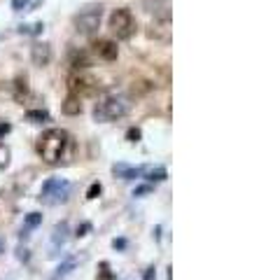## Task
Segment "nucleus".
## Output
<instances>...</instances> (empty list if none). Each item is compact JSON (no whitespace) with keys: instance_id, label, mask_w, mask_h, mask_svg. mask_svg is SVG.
Returning <instances> with one entry per match:
<instances>
[{"instance_id":"nucleus-1","label":"nucleus","mask_w":266,"mask_h":280,"mask_svg":"<svg viewBox=\"0 0 266 280\" xmlns=\"http://www.w3.org/2000/svg\"><path fill=\"white\" fill-rule=\"evenodd\" d=\"M68 142H70V138H68V133L63 129H49L37 140V154L42 157L44 164L54 166V164H59L63 159L66 149H68Z\"/></svg>"},{"instance_id":"nucleus-2","label":"nucleus","mask_w":266,"mask_h":280,"mask_svg":"<svg viewBox=\"0 0 266 280\" xmlns=\"http://www.w3.org/2000/svg\"><path fill=\"white\" fill-rule=\"evenodd\" d=\"M129 110H131V103H129L126 96H119V94L105 96L94 107V119H96V122H117V119H122Z\"/></svg>"},{"instance_id":"nucleus-3","label":"nucleus","mask_w":266,"mask_h":280,"mask_svg":"<svg viewBox=\"0 0 266 280\" xmlns=\"http://www.w3.org/2000/svg\"><path fill=\"white\" fill-rule=\"evenodd\" d=\"M110 31L117 35V40H129L135 33V17L131 14V9L119 7L110 14Z\"/></svg>"},{"instance_id":"nucleus-4","label":"nucleus","mask_w":266,"mask_h":280,"mask_svg":"<svg viewBox=\"0 0 266 280\" xmlns=\"http://www.w3.org/2000/svg\"><path fill=\"white\" fill-rule=\"evenodd\" d=\"M100 17H103V7L100 5H87L75 17V31L82 35H94L98 31V26H100Z\"/></svg>"},{"instance_id":"nucleus-5","label":"nucleus","mask_w":266,"mask_h":280,"mask_svg":"<svg viewBox=\"0 0 266 280\" xmlns=\"http://www.w3.org/2000/svg\"><path fill=\"white\" fill-rule=\"evenodd\" d=\"M68 194H70V182H66L61 177H49L47 182L42 184V192H40V199L47 203H63L68 201Z\"/></svg>"},{"instance_id":"nucleus-6","label":"nucleus","mask_w":266,"mask_h":280,"mask_svg":"<svg viewBox=\"0 0 266 280\" xmlns=\"http://www.w3.org/2000/svg\"><path fill=\"white\" fill-rule=\"evenodd\" d=\"M31 61H33V66H37V68L49 66V63H52V47L47 42L33 44V47H31Z\"/></svg>"},{"instance_id":"nucleus-7","label":"nucleus","mask_w":266,"mask_h":280,"mask_svg":"<svg viewBox=\"0 0 266 280\" xmlns=\"http://www.w3.org/2000/svg\"><path fill=\"white\" fill-rule=\"evenodd\" d=\"M94 49L103 61H117V56H119V49H117V44L112 40H98L94 44Z\"/></svg>"},{"instance_id":"nucleus-8","label":"nucleus","mask_w":266,"mask_h":280,"mask_svg":"<svg viewBox=\"0 0 266 280\" xmlns=\"http://www.w3.org/2000/svg\"><path fill=\"white\" fill-rule=\"evenodd\" d=\"M112 173L117 177H122V180H135V177H140L145 173V168L140 166H126V164H115L112 166Z\"/></svg>"},{"instance_id":"nucleus-9","label":"nucleus","mask_w":266,"mask_h":280,"mask_svg":"<svg viewBox=\"0 0 266 280\" xmlns=\"http://www.w3.org/2000/svg\"><path fill=\"white\" fill-rule=\"evenodd\" d=\"M68 238H70V227H68V222H59L52 231V243L59 247V245H66Z\"/></svg>"},{"instance_id":"nucleus-10","label":"nucleus","mask_w":266,"mask_h":280,"mask_svg":"<svg viewBox=\"0 0 266 280\" xmlns=\"http://www.w3.org/2000/svg\"><path fill=\"white\" fill-rule=\"evenodd\" d=\"M61 110H63V114H68V117H75V114H80V112H82V101H80V96H72V94H70V96L63 101Z\"/></svg>"},{"instance_id":"nucleus-11","label":"nucleus","mask_w":266,"mask_h":280,"mask_svg":"<svg viewBox=\"0 0 266 280\" xmlns=\"http://www.w3.org/2000/svg\"><path fill=\"white\" fill-rule=\"evenodd\" d=\"M91 82L84 77H70V91L72 96H80V94H87V91H91V87H89Z\"/></svg>"},{"instance_id":"nucleus-12","label":"nucleus","mask_w":266,"mask_h":280,"mask_svg":"<svg viewBox=\"0 0 266 280\" xmlns=\"http://www.w3.org/2000/svg\"><path fill=\"white\" fill-rule=\"evenodd\" d=\"M75 264H77V259H75V257H68L66 262H61V264H59V269H56V273H54V280L66 278V276H68V273L75 269Z\"/></svg>"},{"instance_id":"nucleus-13","label":"nucleus","mask_w":266,"mask_h":280,"mask_svg":"<svg viewBox=\"0 0 266 280\" xmlns=\"http://www.w3.org/2000/svg\"><path fill=\"white\" fill-rule=\"evenodd\" d=\"M26 119L33 124H44V122H49V114L44 112V110H31V112H26Z\"/></svg>"},{"instance_id":"nucleus-14","label":"nucleus","mask_w":266,"mask_h":280,"mask_svg":"<svg viewBox=\"0 0 266 280\" xmlns=\"http://www.w3.org/2000/svg\"><path fill=\"white\" fill-rule=\"evenodd\" d=\"M145 173H147V180H150V182H161V180H166V168L164 166L150 168V171H145Z\"/></svg>"},{"instance_id":"nucleus-15","label":"nucleus","mask_w":266,"mask_h":280,"mask_svg":"<svg viewBox=\"0 0 266 280\" xmlns=\"http://www.w3.org/2000/svg\"><path fill=\"white\" fill-rule=\"evenodd\" d=\"M24 224H26V229H35L37 224H42V212H28Z\"/></svg>"},{"instance_id":"nucleus-16","label":"nucleus","mask_w":266,"mask_h":280,"mask_svg":"<svg viewBox=\"0 0 266 280\" xmlns=\"http://www.w3.org/2000/svg\"><path fill=\"white\" fill-rule=\"evenodd\" d=\"M9 157H12V152H9V147H7V145H2V142H0V171L9 166Z\"/></svg>"},{"instance_id":"nucleus-17","label":"nucleus","mask_w":266,"mask_h":280,"mask_svg":"<svg viewBox=\"0 0 266 280\" xmlns=\"http://www.w3.org/2000/svg\"><path fill=\"white\" fill-rule=\"evenodd\" d=\"M44 31V24H33V26H19V33L24 35H37Z\"/></svg>"},{"instance_id":"nucleus-18","label":"nucleus","mask_w":266,"mask_h":280,"mask_svg":"<svg viewBox=\"0 0 266 280\" xmlns=\"http://www.w3.org/2000/svg\"><path fill=\"white\" fill-rule=\"evenodd\" d=\"M89 66V59H87V54L82 52V54H75V59H72V68H87Z\"/></svg>"},{"instance_id":"nucleus-19","label":"nucleus","mask_w":266,"mask_h":280,"mask_svg":"<svg viewBox=\"0 0 266 280\" xmlns=\"http://www.w3.org/2000/svg\"><path fill=\"white\" fill-rule=\"evenodd\" d=\"M96 280H115V276H112V271H110V266H107L105 262L100 264V271H98Z\"/></svg>"},{"instance_id":"nucleus-20","label":"nucleus","mask_w":266,"mask_h":280,"mask_svg":"<svg viewBox=\"0 0 266 280\" xmlns=\"http://www.w3.org/2000/svg\"><path fill=\"white\" fill-rule=\"evenodd\" d=\"M100 189H103V187H100V182H94V184H91V187L87 189V199H89V201H94L98 194H100Z\"/></svg>"},{"instance_id":"nucleus-21","label":"nucleus","mask_w":266,"mask_h":280,"mask_svg":"<svg viewBox=\"0 0 266 280\" xmlns=\"http://www.w3.org/2000/svg\"><path fill=\"white\" fill-rule=\"evenodd\" d=\"M126 140H129V142H138V140H140V129H129V131H126Z\"/></svg>"},{"instance_id":"nucleus-22","label":"nucleus","mask_w":266,"mask_h":280,"mask_svg":"<svg viewBox=\"0 0 266 280\" xmlns=\"http://www.w3.org/2000/svg\"><path fill=\"white\" fill-rule=\"evenodd\" d=\"M152 192V184H140V187H135L133 189V196H145V194Z\"/></svg>"},{"instance_id":"nucleus-23","label":"nucleus","mask_w":266,"mask_h":280,"mask_svg":"<svg viewBox=\"0 0 266 280\" xmlns=\"http://www.w3.org/2000/svg\"><path fill=\"white\" fill-rule=\"evenodd\" d=\"M28 2H31V0H12V9H14V12H21V9L28 7Z\"/></svg>"},{"instance_id":"nucleus-24","label":"nucleus","mask_w":266,"mask_h":280,"mask_svg":"<svg viewBox=\"0 0 266 280\" xmlns=\"http://www.w3.org/2000/svg\"><path fill=\"white\" fill-rule=\"evenodd\" d=\"M142 280H157V271H154V266H150V269L145 271V276H142Z\"/></svg>"},{"instance_id":"nucleus-25","label":"nucleus","mask_w":266,"mask_h":280,"mask_svg":"<svg viewBox=\"0 0 266 280\" xmlns=\"http://www.w3.org/2000/svg\"><path fill=\"white\" fill-rule=\"evenodd\" d=\"M89 229H91V224H89V222H84L82 227H77V234H75V236H87Z\"/></svg>"},{"instance_id":"nucleus-26","label":"nucleus","mask_w":266,"mask_h":280,"mask_svg":"<svg viewBox=\"0 0 266 280\" xmlns=\"http://www.w3.org/2000/svg\"><path fill=\"white\" fill-rule=\"evenodd\" d=\"M9 131H12V126H9V124H0V138H2V136H7Z\"/></svg>"},{"instance_id":"nucleus-27","label":"nucleus","mask_w":266,"mask_h":280,"mask_svg":"<svg viewBox=\"0 0 266 280\" xmlns=\"http://www.w3.org/2000/svg\"><path fill=\"white\" fill-rule=\"evenodd\" d=\"M112 245H115L117 250H124V247H126V241H124V238H119V241H115Z\"/></svg>"}]
</instances>
